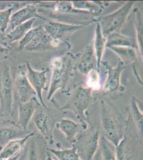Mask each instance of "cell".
I'll use <instances>...</instances> for the list:
<instances>
[{"instance_id": "obj_15", "label": "cell", "mask_w": 143, "mask_h": 160, "mask_svg": "<svg viewBox=\"0 0 143 160\" xmlns=\"http://www.w3.org/2000/svg\"><path fill=\"white\" fill-rule=\"evenodd\" d=\"M61 42L54 40L43 29L26 47L25 49L31 51H44L52 49Z\"/></svg>"}, {"instance_id": "obj_35", "label": "cell", "mask_w": 143, "mask_h": 160, "mask_svg": "<svg viewBox=\"0 0 143 160\" xmlns=\"http://www.w3.org/2000/svg\"><path fill=\"white\" fill-rule=\"evenodd\" d=\"M45 160H58V159L54 157V155L47 151V153H46V158Z\"/></svg>"}, {"instance_id": "obj_19", "label": "cell", "mask_w": 143, "mask_h": 160, "mask_svg": "<svg viewBox=\"0 0 143 160\" xmlns=\"http://www.w3.org/2000/svg\"><path fill=\"white\" fill-rule=\"evenodd\" d=\"M110 47H123L138 49L136 38L123 35L120 32L112 33L107 37L106 48Z\"/></svg>"}, {"instance_id": "obj_4", "label": "cell", "mask_w": 143, "mask_h": 160, "mask_svg": "<svg viewBox=\"0 0 143 160\" xmlns=\"http://www.w3.org/2000/svg\"><path fill=\"white\" fill-rule=\"evenodd\" d=\"M135 3V1H128L114 12L106 16H100L96 18L105 38L112 33L119 32Z\"/></svg>"}, {"instance_id": "obj_14", "label": "cell", "mask_w": 143, "mask_h": 160, "mask_svg": "<svg viewBox=\"0 0 143 160\" xmlns=\"http://www.w3.org/2000/svg\"><path fill=\"white\" fill-rule=\"evenodd\" d=\"M75 67H76L80 73L86 75L91 70L97 68V59L93 46V40L82 53Z\"/></svg>"}, {"instance_id": "obj_27", "label": "cell", "mask_w": 143, "mask_h": 160, "mask_svg": "<svg viewBox=\"0 0 143 160\" xmlns=\"http://www.w3.org/2000/svg\"><path fill=\"white\" fill-rule=\"evenodd\" d=\"M135 15V25L136 32V41L137 42L138 49L140 50V53L143 57V16L141 11L139 9L136 8L134 10Z\"/></svg>"}, {"instance_id": "obj_18", "label": "cell", "mask_w": 143, "mask_h": 160, "mask_svg": "<svg viewBox=\"0 0 143 160\" xmlns=\"http://www.w3.org/2000/svg\"><path fill=\"white\" fill-rule=\"evenodd\" d=\"M32 132L25 138L13 140L3 147L0 152V160H7L20 153L25 147L26 144L31 137L34 135Z\"/></svg>"}, {"instance_id": "obj_25", "label": "cell", "mask_w": 143, "mask_h": 160, "mask_svg": "<svg viewBox=\"0 0 143 160\" xmlns=\"http://www.w3.org/2000/svg\"><path fill=\"white\" fill-rule=\"evenodd\" d=\"M131 113H130L131 117L134 123L137 131L140 136L143 137V112L140 110L138 102L135 97H132L131 102Z\"/></svg>"}, {"instance_id": "obj_3", "label": "cell", "mask_w": 143, "mask_h": 160, "mask_svg": "<svg viewBox=\"0 0 143 160\" xmlns=\"http://www.w3.org/2000/svg\"><path fill=\"white\" fill-rule=\"evenodd\" d=\"M14 85L10 67L7 62L0 64V112L5 117L13 115Z\"/></svg>"}, {"instance_id": "obj_28", "label": "cell", "mask_w": 143, "mask_h": 160, "mask_svg": "<svg viewBox=\"0 0 143 160\" xmlns=\"http://www.w3.org/2000/svg\"><path fill=\"white\" fill-rule=\"evenodd\" d=\"M34 135L28 139L29 143L27 144V153L26 160H45L42 158L43 154L40 152L38 140L34 138Z\"/></svg>"}, {"instance_id": "obj_30", "label": "cell", "mask_w": 143, "mask_h": 160, "mask_svg": "<svg viewBox=\"0 0 143 160\" xmlns=\"http://www.w3.org/2000/svg\"><path fill=\"white\" fill-rule=\"evenodd\" d=\"M87 87L91 90L97 91L100 89V76L98 70L93 69L87 75Z\"/></svg>"}, {"instance_id": "obj_29", "label": "cell", "mask_w": 143, "mask_h": 160, "mask_svg": "<svg viewBox=\"0 0 143 160\" xmlns=\"http://www.w3.org/2000/svg\"><path fill=\"white\" fill-rule=\"evenodd\" d=\"M43 29V26H38L36 28H32L30 29L26 34L24 38L20 40L18 47V51H22L23 50L25 49L27 44H28L29 42Z\"/></svg>"}, {"instance_id": "obj_20", "label": "cell", "mask_w": 143, "mask_h": 160, "mask_svg": "<svg viewBox=\"0 0 143 160\" xmlns=\"http://www.w3.org/2000/svg\"><path fill=\"white\" fill-rule=\"evenodd\" d=\"M96 29H95V36L93 40V46L94 49V53L96 55L97 69H100L102 58L106 48V38L104 36L102 33L101 28L98 22L96 21Z\"/></svg>"}, {"instance_id": "obj_8", "label": "cell", "mask_w": 143, "mask_h": 160, "mask_svg": "<svg viewBox=\"0 0 143 160\" xmlns=\"http://www.w3.org/2000/svg\"><path fill=\"white\" fill-rule=\"evenodd\" d=\"M45 32L54 40L61 41L66 37H69L75 32L81 29L84 26L79 25L67 24L57 21H48L47 23L43 25Z\"/></svg>"}, {"instance_id": "obj_36", "label": "cell", "mask_w": 143, "mask_h": 160, "mask_svg": "<svg viewBox=\"0 0 143 160\" xmlns=\"http://www.w3.org/2000/svg\"><path fill=\"white\" fill-rule=\"evenodd\" d=\"M0 44H6V43H4V42H1V41H0Z\"/></svg>"}, {"instance_id": "obj_32", "label": "cell", "mask_w": 143, "mask_h": 160, "mask_svg": "<svg viewBox=\"0 0 143 160\" xmlns=\"http://www.w3.org/2000/svg\"><path fill=\"white\" fill-rule=\"evenodd\" d=\"M116 160H125V137L120 142L116 147Z\"/></svg>"}, {"instance_id": "obj_6", "label": "cell", "mask_w": 143, "mask_h": 160, "mask_svg": "<svg viewBox=\"0 0 143 160\" xmlns=\"http://www.w3.org/2000/svg\"><path fill=\"white\" fill-rule=\"evenodd\" d=\"M13 85L18 102H26L36 95V92L27 78L26 64L18 66Z\"/></svg>"}, {"instance_id": "obj_17", "label": "cell", "mask_w": 143, "mask_h": 160, "mask_svg": "<svg viewBox=\"0 0 143 160\" xmlns=\"http://www.w3.org/2000/svg\"><path fill=\"white\" fill-rule=\"evenodd\" d=\"M55 126L63 133L66 140L69 143L72 145L76 143V136L81 131V126H80L79 124L70 118H63L56 122Z\"/></svg>"}, {"instance_id": "obj_24", "label": "cell", "mask_w": 143, "mask_h": 160, "mask_svg": "<svg viewBox=\"0 0 143 160\" xmlns=\"http://www.w3.org/2000/svg\"><path fill=\"white\" fill-rule=\"evenodd\" d=\"M73 7L75 9L83 11H88L95 15L97 16H100L103 10V6L101 3H97L93 1H71Z\"/></svg>"}, {"instance_id": "obj_12", "label": "cell", "mask_w": 143, "mask_h": 160, "mask_svg": "<svg viewBox=\"0 0 143 160\" xmlns=\"http://www.w3.org/2000/svg\"><path fill=\"white\" fill-rule=\"evenodd\" d=\"M18 104V120L17 125L23 129L27 130L35 112L41 107V104L35 96L28 102Z\"/></svg>"}, {"instance_id": "obj_5", "label": "cell", "mask_w": 143, "mask_h": 160, "mask_svg": "<svg viewBox=\"0 0 143 160\" xmlns=\"http://www.w3.org/2000/svg\"><path fill=\"white\" fill-rule=\"evenodd\" d=\"M100 117L103 137L116 147L123 138L124 133L120 130L115 115L104 100L101 102Z\"/></svg>"}, {"instance_id": "obj_22", "label": "cell", "mask_w": 143, "mask_h": 160, "mask_svg": "<svg viewBox=\"0 0 143 160\" xmlns=\"http://www.w3.org/2000/svg\"><path fill=\"white\" fill-rule=\"evenodd\" d=\"M100 155L102 160H116V147L105 137H100Z\"/></svg>"}, {"instance_id": "obj_16", "label": "cell", "mask_w": 143, "mask_h": 160, "mask_svg": "<svg viewBox=\"0 0 143 160\" xmlns=\"http://www.w3.org/2000/svg\"><path fill=\"white\" fill-rule=\"evenodd\" d=\"M31 132L28 130L23 129L16 123L10 127L0 126V145L3 148L9 142L24 138Z\"/></svg>"}, {"instance_id": "obj_33", "label": "cell", "mask_w": 143, "mask_h": 160, "mask_svg": "<svg viewBox=\"0 0 143 160\" xmlns=\"http://www.w3.org/2000/svg\"><path fill=\"white\" fill-rule=\"evenodd\" d=\"M10 47L8 46L7 44H0V58L7 57L10 53Z\"/></svg>"}, {"instance_id": "obj_7", "label": "cell", "mask_w": 143, "mask_h": 160, "mask_svg": "<svg viewBox=\"0 0 143 160\" xmlns=\"http://www.w3.org/2000/svg\"><path fill=\"white\" fill-rule=\"evenodd\" d=\"M100 137L98 130H93L89 135L82 137L74 144L82 160H93L99 148Z\"/></svg>"}, {"instance_id": "obj_38", "label": "cell", "mask_w": 143, "mask_h": 160, "mask_svg": "<svg viewBox=\"0 0 143 160\" xmlns=\"http://www.w3.org/2000/svg\"><path fill=\"white\" fill-rule=\"evenodd\" d=\"M0 147H1V145H0Z\"/></svg>"}, {"instance_id": "obj_11", "label": "cell", "mask_w": 143, "mask_h": 160, "mask_svg": "<svg viewBox=\"0 0 143 160\" xmlns=\"http://www.w3.org/2000/svg\"><path fill=\"white\" fill-rule=\"evenodd\" d=\"M38 2H32L11 15L9 25L10 28V31L31 19L38 18L42 20H48L45 17L38 14Z\"/></svg>"}, {"instance_id": "obj_1", "label": "cell", "mask_w": 143, "mask_h": 160, "mask_svg": "<svg viewBox=\"0 0 143 160\" xmlns=\"http://www.w3.org/2000/svg\"><path fill=\"white\" fill-rule=\"evenodd\" d=\"M75 59V57L72 53H67L52 60L51 62L52 75L48 93V100H50L58 90L66 92V89L73 77Z\"/></svg>"}, {"instance_id": "obj_9", "label": "cell", "mask_w": 143, "mask_h": 160, "mask_svg": "<svg viewBox=\"0 0 143 160\" xmlns=\"http://www.w3.org/2000/svg\"><path fill=\"white\" fill-rule=\"evenodd\" d=\"M26 65L27 68V78L28 80L36 92V95L38 97L41 106L47 108L48 107L43 99L42 91H47L48 89V88L46 87V83L47 82L46 74L49 72V69L47 68L41 71H36L31 67L28 62H27Z\"/></svg>"}, {"instance_id": "obj_37", "label": "cell", "mask_w": 143, "mask_h": 160, "mask_svg": "<svg viewBox=\"0 0 143 160\" xmlns=\"http://www.w3.org/2000/svg\"><path fill=\"white\" fill-rule=\"evenodd\" d=\"M2 147H0V152L2 150Z\"/></svg>"}, {"instance_id": "obj_21", "label": "cell", "mask_w": 143, "mask_h": 160, "mask_svg": "<svg viewBox=\"0 0 143 160\" xmlns=\"http://www.w3.org/2000/svg\"><path fill=\"white\" fill-rule=\"evenodd\" d=\"M36 18H32L23 24H20L12 31L9 32L5 35L4 38L7 40L10 43L20 41L24 38L26 34L32 28L33 24Z\"/></svg>"}, {"instance_id": "obj_34", "label": "cell", "mask_w": 143, "mask_h": 160, "mask_svg": "<svg viewBox=\"0 0 143 160\" xmlns=\"http://www.w3.org/2000/svg\"><path fill=\"white\" fill-rule=\"evenodd\" d=\"M6 117L3 113L0 112V126L3 125V124H13L15 123L10 120H6Z\"/></svg>"}, {"instance_id": "obj_23", "label": "cell", "mask_w": 143, "mask_h": 160, "mask_svg": "<svg viewBox=\"0 0 143 160\" xmlns=\"http://www.w3.org/2000/svg\"><path fill=\"white\" fill-rule=\"evenodd\" d=\"M109 48L114 51L125 65L137 60L136 51L133 48L123 47H110Z\"/></svg>"}, {"instance_id": "obj_31", "label": "cell", "mask_w": 143, "mask_h": 160, "mask_svg": "<svg viewBox=\"0 0 143 160\" xmlns=\"http://www.w3.org/2000/svg\"><path fill=\"white\" fill-rule=\"evenodd\" d=\"M14 8V6H11L7 9L0 11V32L5 33L9 28L10 17Z\"/></svg>"}, {"instance_id": "obj_2", "label": "cell", "mask_w": 143, "mask_h": 160, "mask_svg": "<svg viewBox=\"0 0 143 160\" xmlns=\"http://www.w3.org/2000/svg\"><path fill=\"white\" fill-rule=\"evenodd\" d=\"M92 91V90L82 84H77L69 93V98L67 102L60 108L62 110L69 109L72 111L79 120L84 130L87 129L88 126L85 113L90 105Z\"/></svg>"}, {"instance_id": "obj_26", "label": "cell", "mask_w": 143, "mask_h": 160, "mask_svg": "<svg viewBox=\"0 0 143 160\" xmlns=\"http://www.w3.org/2000/svg\"><path fill=\"white\" fill-rule=\"evenodd\" d=\"M58 160H82L78 154L76 146L73 145L72 148L68 149H54L47 148Z\"/></svg>"}, {"instance_id": "obj_10", "label": "cell", "mask_w": 143, "mask_h": 160, "mask_svg": "<svg viewBox=\"0 0 143 160\" xmlns=\"http://www.w3.org/2000/svg\"><path fill=\"white\" fill-rule=\"evenodd\" d=\"M107 72V78L104 86V91L107 92H113L116 90L121 91V86L120 83L121 76L123 70L126 68L125 64L119 59L118 65L113 68L108 62H101Z\"/></svg>"}, {"instance_id": "obj_13", "label": "cell", "mask_w": 143, "mask_h": 160, "mask_svg": "<svg viewBox=\"0 0 143 160\" xmlns=\"http://www.w3.org/2000/svg\"><path fill=\"white\" fill-rule=\"evenodd\" d=\"M35 124L40 133L45 141L50 145L54 143L53 131L56 125L54 121L49 117L47 113L41 112L36 115Z\"/></svg>"}]
</instances>
